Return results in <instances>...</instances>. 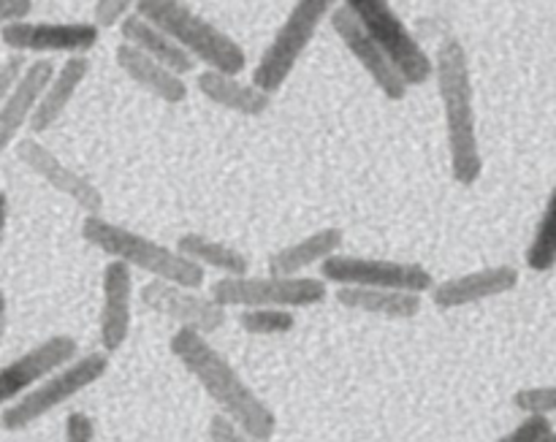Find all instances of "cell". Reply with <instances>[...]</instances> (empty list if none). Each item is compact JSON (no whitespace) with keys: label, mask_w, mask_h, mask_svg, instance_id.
<instances>
[{"label":"cell","mask_w":556,"mask_h":442,"mask_svg":"<svg viewBox=\"0 0 556 442\" xmlns=\"http://www.w3.org/2000/svg\"><path fill=\"white\" fill-rule=\"evenodd\" d=\"M168 351L190 372V378L204 389L217 405L237 424H242L258 442H269L277 432V416L253 389L242 380V375L228 364V358L206 340V334L193 329L174 331Z\"/></svg>","instance_id":"obj_1"},{"label":"cell","mask_w":556,"mask_h":442,"mask_svg":"<svg viewBox=\"0 0 556 442\" xmlns=\"http://www.w3.org/2000/svg\"><path fill=\"white\" fill-rule=\"evenodd\" d=\"M434 81L445 117V141H448L451 177L456 185H476L483 174L481 141H478L476 85H472L470 58L465 43L456 36L440 41L434 54Z\"/></svg>","instance_id":"obj_2"},{"label":"cell","mask_w":556,"mask_h":442,"mask_svg":"<svg viewBox=\"0 0 556 442\" xmlns=\"http://www.w3.org/2000/svg\"><path fill=\"white\" fill-rule=\"evenodd\" d=\"M81 239L90 248L101 250L109 261H123L130 269H139L150 275L152 280L177 282V286L201 288L206 269L185 258L177 248L155 242L139 231L106 220L103 215H90L81 223Z\"/></svg>","instance_id":"obj_3"},{"label":"cell","mask_w":556,"mask_h":442,"mask_svg":"<svg viewBox=\"0 0 556 442\" xmlns=\"http://www.w3.org/2000/svg\"><path fill=\"white\" fill-rule=\"evenodd\" d=\"M136 14L163 27L179 47L188 49L206 68L223 71V74H242L248 65L244 49L182 0H141Z\"/></svg>","instance_id":"obj_4"},{"label":"cell","mask_w":556,"mask_h":442,"mask_svg":"<svg viewBox=\"0 0 556 442\" xmlns=\"http://www.w3.org/2000/svg\"><path fill=\"white\" fill-rule=\"evenodd\" d=\"M334 9L337 0H296L293 3V9L288 11L282 25L277 27L275 38L264 49V54H261L258 65L253 71V81L261 90L275 96L286 85L288 76L293 74V68L302 60V54L313 43L318 27L326 20H331Z\"/></svg>","instance_id":"obj_5"},{"label":"cell","mask_w":556,"mask_h":442,"mask_svg":"<svg viewBox=\"0 0 556 442\" xmlns=\"http://www.w3.org/2000/svg\"><path fill=\"white\" fill-rule=\"evenodd\" d=\"M106 372L109 353H87V356H79L76 362H71L68 367L54 372L52 378L38 383L36 389L22 394L20 400L9 402V405L3 407V413H0V424H3L5 432L27 429L30 424L41 421L43 416H49L52 411L63 407L65 402L74 400L76 394L90 389V386L98 383Z\"/></svg>","instance_id":"obj_6"},{"label":"cell","mask_w":556,"mask_h":442,"mask_svg":"<svg viewBox=\"0 0 556 442\" xmlns=\"http://www.w3.org/2000/svg\"><path fill=\"white\" fill-rule=\"evenodd\" d=\"M212 299L226 310H255V307H277V310H304L326 302V280L324 277H220L210 288Z\"/></svg>","instance_id":"obj_7"},{"label":"cell","mask_w":556,"mask_h":442,"mask_svg":"<svg viewBox=\"0 0 556 442\" xmlns=\"http://www.w3.org/2000/svg\"><path fill=\"white\" fill-rule=\"evenodd\" d=\"M342 5H348L356 14V20L367 27L369 36L394 60L407 85L421 87L432 79L434 60L418 43L410 27L402 22V16L391 9L389 0H342Z\"/></svg>","instance_id":"obj_8"},{"label":"cell","mask_w":556,"mask_h":442,"mask_svg":"<svg viewBox=\"0 0 556 442\" xmlns=\"http://www.w3.org/2000/svg\"><path fill=\"white\" fill-rule=\"evenodd\" d=\"M320 277L334 286L356 288H389V291L427 293L434 288V277L427 266L407 264V261L364 258V255L337 253L326 264H320Z\"/></svg>","instance_id":"obj_9"},{"label":"cell","mask_w":556,"mask_h":442,"mask_svg":"<svg viewBox=\"0 0 556 442\" xmlns=\"http://www.w3.org/2000/svg\"><path fill=\"white\" fill-rule=\"evenodd\" d=\"M141 304L179 324V329H193L206 337L226 324V307L217 304L212 293H199V288L177 286V282L150 280L141 288Z\"/></svg>","instance_id":"obj_10"},{"label":"cell","mask_w":556,"mask_h":442,"mask_svg":"<svg viewBox=\"0 0 556 442\" xmlns=\"http://www.w3.org/2000/svg\"><path fill=\"white\" fill-rule=\"evenodd\" d=\"M5 47L11 52L30 54H87L101 38V27L96 22H14L0 30Z\"/></svg>","instance_id":"obj_11"},{"label":"cell","mask_w":556,"mask_h":442,"mask_svg":"<svg viewBox=\"0 0 556 442\" xmlns=\"http://www.w3.org/2000/svg\"><path fill=\"white\" fill-rule=\"evenodd\" d=\"M329 22L331 27H334L337 36H340V41L345 43L348 52L358 60V65H362V68L367 71L369 79L375 81V87H378L389 101H405L410 85H407L405 76L400 74L394 60L383 52V47L369 36L367 27L356 20V14H353L348 5H337Z\"/></svg>","instance_id":"obj_12"},{"label":"cell","mask_w":556,"mask_h":442,"mask_svg":"<svg viewBox=\"0 0 556 442\" xmlns=\"http://www.w3.org/2000/svg\"><path fill=\"white\" fill-rule=\"evenodd\" d=\"M79 358V342L71 334H54L49 340H43L41 345L30 348L22 356H16L14 362L5 364L0 369V400L9 405V402L20 400L22 394H27L30 389H36L38 383H43L47 378H52L54 372H60L63 367H68L71 362Z\"/></svg>","instance_id":"obj_13"},{"label":"cell","mask_w":556,"mask_h":442,"mask_svg":"<svg viewBox=\"0 0 556 442\" xmlns=\"http://www.w3.org/2000/svg\"><path fill=\"white\" fill-rule=\"evenodd\" d=\"M16 157L36 174L38 179L49 185V188L58 190L60 195H65L68 201H74L85 217L90 215H103V193L92 179H87L85 174H79L76 168L65 166L58 155H54L49 147H43L36 136H27L14 144Z\"/></svg>","instance_id":"obj_14"},{"label":"cell","mask_w":556,"mask_h":442,"mask_svg":"<svg viewBox=\"0 0 556 442\" xmlns=\"http://www.w3.org/2000/svg\"><path fill=\"white\" fill-rule=\"evenodd\" d=\"M134 282L130 266L123 261H109L101 275V315H98V337L103 353H117L128 342L134 326Z\"/></svg>","instance_id":"obj_15"},{"label":"cell","mask_w":556,"mask_h":442,"mask_svg":"<svg viewBox=\"0 0 556 442\" xmlns=\"http://www.w3.org/2000/svg\"><path fill=\"white\" fill-rule=\"evenodd\" d=\"M519 286V269L516 266H486V269L467 271V275L451 277L432 288V302L440 310H462L470 304H481L486 299L505 296Z\"/></svg>","instance_id":"obj_16"},{"label":"cell","mask_w":556,"mask_h":442,"mask_svg":"<svg viewBox=\"0 0 556 442\" xmlns=\"http://www.w3.org/2000/svg\"><path fill=\"white\" fill-rule=\"evenodd\" d=\"M54 71L58 68H54V63L49 58L36 60L25 71L20 85L3 98V103H0V147L3 150H9V147H14L22 139V128L30 125L33 114H36Z\"/></svg>","instance_id":"obj_17"},{"label":"cell","mask_w":556,"mask_h":442,"mask_svg":"<svg viewBox=\"0 0 556 442\" xmlns=\"http://www.w3.org/2000/svg\"><path fill=\"white\" fill-rule=\"evenodd\" d=\"M195 87L206 101L239 117H261L271 106V92L261 90L255 81H242L237 74L206 68L195 76Z\"/></svg>","instance_id":"obj_18"},{"label":"cell","mask_w":556,"mask_h":442,"mask_svg":"<svg viewBox=\"0 0 556 442\" xmlns=\"http://www.w3.org/2000/svg\"><path fill=\"white\" fill-rule=\"evenodd\" d=\"M119 71L128 76L130 81H136L139 87H144L150 96L161 98L166 103H185L188 101L190 90L185 85L182 76L177 71H172L168 65L157 63L155 58L144 54L141 49H136L134 43H119L117 52H114Z\"/></svg>","instance_id":"obj_19"},{"label":"cell","mask_w":556,"mask_h":442,"mask_svg":"<svg viewBox=\"0 0 556 442\" xmlns=\"http://www.w3.org/2000/svg\"><path fill=\"white\" fill-rule=\"evenodd\" d=\"M345 244V231L340 226H326L313 231L309 237L299 239V242L288 244V248L275 250L266 261V269L269 275L280 277H302L309 266L326 264L329 258H334L337 253Z\"/></svg>","instance_id":"obj_20"},{"label":"cell","mask_w":556,"mask_h":442,"mask_svg":"<svg viewBox=\"0 0 556 442\" xmlns=\"http://www.w3.org/2000/svg\"><path fill=\"white\" fill-rule=\"evenodd\" d=\"M87 74H90V60L87 54H76V58H65V63L54 71L52 81H49L47 92H43L41 103H38L36 114L30 119V130L36 136L47 134L49 128L58 125V119L63 117L68 103L74 101V96L79 92V87L85 85Z\"/></svg>","instance_id":"obj_21"},{"label":"cell","mask_w":556,"mask_h":442,"mask_svg":"<svg viewBox=\"0 0 556 442\" xmlns=\"http://www.w3.org/2000/svg\"><path fill=\"white\" fill-rule=\"evenodd\" d=\"M119 36H123L125 43H134L136 49H141L144 54L155 58L157 63L177 71L179 76L190 74V71L195 68L193 54H190L188 49L179 47L163 27L152 25V22L144 20L141 14L125 16L123 25H119Z\"/></svg>","instance_id":"obj_22"},{"label":"cell","mask_w":556,"mask_h":442,"mask_svg":"<svg viewBox=\"0 0 556 442\" xmlns=\"http://www.w3.org/2000/svg\"><path fill=\"white\" fill-rule=\"evenodd\" d=\"M337 302L353 313L380 315L391 320H410L421 313V293L389 291V288H337Z\"/></svg>","instance_id":"obj_23"},{"label":"cell","mask_w":556,"mask_h":442,"mask_svg":"<svg viewBox=\"0 0 556 442\" xmlns=\"http://www.w3.org/2000/svg\"><path fill=\"white\" fill-rule=\"evenodd\" d=\"M174 248H177L185 258L193 261V264L204 266V269H215L217 275L223 277H242L250 271L248 255L239 253L231 244L204 237V233H182Z\"/></svg>","instance_id":"obj_24"},{"label":"cell","mask_w":556,"mask_h":442,"mask_svg":"<svg viewBox=\"0 0 556 442\" xmlns=\"http://www.w3.org/2000/svg\"><path fill=\"white\" fill-rule=\"evenodd\" d=\"M525 261L532 271H552L556 266V185L532 233Z\"/></svg>","instance_id":"obj_25"},{"label":"cell","mask_w":556,"mask_h":442,"mask_svg":"<svg viewBox=\"0 0 556 442\" xmlns=\"http://www.w3.org/2000/svg\"><path fill=\"white\" fill-rule=\"evenodd\" d=\"M239 326L244 334L253 337H277L288 334L296 326V315L291 310H277V307H255L242 310L239 313Z\"/></svg>","instance_id":"obj_26"},{"label":"cell","mask_w":556,"mask_h":442,"mask_svg":"<svg viewBox=\"0 0 556 442\" xmlns=\"http://www.w3.org/2000/svg\"><path fill=\"white\" fill-rule=\"evenodd\" d=\"M514 407L525 416H556V386H532L516 391Z\"/></svg>","instance_id":"obj_27"},{"label":"cell","mask_w":556,"mask_h":442,"mask_svg":"<svg viewBox=\"0 0 556 442\" xmlns=\"http://www.w3.org/2000/svg\"><path fill=\"white\" fill-rule=\"evenodd\" d=\"M141 0H96L92 5V22L98 27H117L123 25L125 16L136 14Z\"/></svg>","instance_id":"obj_28"},{"label":"cell","mask_w":556,"mask_h":442,"mask_svg":"<svg viewBox=\"0 0 556 442\" xmlns=\"http://www.w3.org/2000/svg\"><path fill=\"white\" fill-rule=\"evenodd\" d=\"M210 442H258L242 424H237L233 418H228L226 413H217L210 418Z\"/></svg>","instance_id":"obj_29"},{"label":"cell","mask_w":556,"mask_h":442,"mask_svg":"<svg viewBox=\"0 0 556 442\" xmlns=\"http://www.w3.org/2000/svg\"><path fill=\"white\" fill-rule=\"evenodd\" d=\"M552 429L554 427L548 416H527L519 427L510 429V432L505 434V438H500L497 442H538L546 438Z\"/></svg>","instance_id":"obj_30"},{"label":"cell","mask_w":556,"mask_h":442,"mask_svg":"<svg viewBox=\"0 0 556 442\" xmlns=\"http://www.w3.org/2000/svg\"><path fill=\"white\" fill-rule=\"evenodd\" d=\"M27 68H30V63H27L25 52L5 54L3 65H0V96H9V92L20 85V79L25 76Z\"/></svg>","instance_id":"obj_31"},{"label":"cell","mask_w":556,"mask_h":442,"mask_svg":"<svg viewBox=\"0 0 556 442\" xmlns=\"http://www.w3.org/2000/svg\"><path fill=\"white\" fill-rule=\"evenodd\" d=\"M65 442H96V427L85 413H71L65 418Z\"/></svg>","instance_id":"obj_32"},{"label":"cell","mask_w":556,"mask_h":442,"mask_svg":"<svg viewBox=\"0 0 556 442\" xmlns=\"http://www.w3.org/2000/svg\"><path fill=\"white\" fill-rule=\"evenodd\" d=\"M33 14V0H0V20L3 25L27 22Z\"/></svg>","instance_id":"obj_33"},{"label":"cell","mask_w":556,"mask_h":442,"mask_svg":"<svg viewBox=\"0 0 556 442\" xmlns=\"http://www.w3.org/2000/svg\"><path fill=\"white\" fill-rule=\"evenodd\" d=\"M538 442H556V429H552V432H548L546 438H543V440H538Z\"/></svg>","instance_id":"obj_34"}]
</instances>
